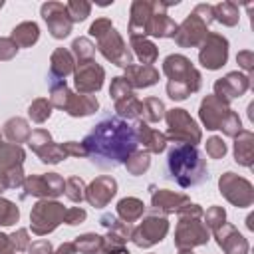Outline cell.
Here are the masks:
<instances>
[{"label": "cell", "instance_id": "52a82bcc", "mask_svg": "<svg viewBox=\"0 0 254 254\" xmlns=\"http://www.w3.org/2000/svg\"><path fill=\"white\" fill-rule=\"evenodd\" d=\"M169 121V137H173L177 143H198L200 141V131L196 123L189 117L185 109H173L167 113Z\"/></svg>", "mask_w": 254, "mask_h": 254}, {"label": "cell", "instance_id": "f35d334b", "mask_svg": "<svg viewBox=\"0 0 254 254\" xmlns=\"http://www.w3.org/2000/svg\"><path fill=\"white\" fill-rule=\"evenodd\" d=\"M206 153H208L210 157H222V155L226 153V145L222 143V139H218V137H212V139H208V145H206Z\"/></svg>", "mask_w": 254, "mask_h": 254}, {"label": "cell", "instance_id": "d6a6232c", "mask_svg": "<svg viewBox=\"0 0 254 254\" xmlns=\"http://www.w3.org/2000/svg\"><path fill=\"white\" fill-rule=\"evenodd\" d=\"M52 109V103H48L46 99H36L32 105H30V117L34 119V121H38V123H42V121H46L48 117H50V111Z\"/></svg>", "mask_w": 254, "mask_h": 254}, {"label": "cell", "instance_id": "d6986e66", "mask_svg": "<svg viewBox=\"0 0 254 254\" xmlns=\"http://www.w3.org/2000/svg\"><path fill=\"white\" fill-rule=\"evenodd\" d=\"M123 79L133 87H147V85H153L159 79V73L151 65H133L131 64L127 67V73H125Z\"/></svg>", "mask_w": 254, "mask_h": 254}, {"label": "cell", "instance_id": "9c48e42d", "mask_svg": "<svg viewBox=\"0 0 254 254\" xmlns=\"http://www.w3.org/2000/svg\"><path fill=\"white\" fill-rule=\"evenodd\" d=\"M198 58L206 69H218L220 65H224V62L228 58V42L218 34H208L202 40Z\"/></svg>", "mask_w": 254, "mask_h": 254}, {"label": "cell", "instance_id": "83f0119b", "mask_svg": "<svg viewBox=\"0 0 254 254\" xmlns=\"http://www.w3.org/2000/svg\"><path fill=\"white\" fill-rule=\"evenodd\" d=\"M103 244H105V240L101 236H97V234H83V236H79L75 240L73 246H75V250H79L83 254H97L103 248Z\"/></svg>", "mask_w": 254, "mask_h": 254}, {"label": "cell", "instance_id": "e575fe53", "mask_svg": "<svg viewBox=\"0 0 254 254\" xmlns=\"http://www.w3.org/2000/svg\"><path fill=\"white\" fill-rule=\"evenodd\" d=\"M65 10H67L71 22H79V20H85L89 16L91 6L87 2H69V4H65Z\"/></svg>", "mask_w": 254, "mask_h": 254}, {"label": "cell", "instance_id": "5bb4252c", "mask_svg": "<svg viewBox=\"0 0 254 254\" xmlns=\"http://www.w3.org/2000/svg\"><path fill=\"white\" fill-rule=\"evenodd\" d=\"M230 113H232V109H228L226 103L214 95L206 97L200 105V119L206 125V129H220Z\"/></svg>", "mask_w": 254, "mask_h": 254}, {"label": "cell", "instance_id": "30bf717a", "mask_svg": "<svg viewBox=\"0 0 254 254\" xmlns=\"http://www.w3.org/2000/svg\"><path fill=\"white\" fill-rule=\"evenodd\" d=\"M99 50L107 60L115 62L117 65H121V67H129L131 65V52L125 48L123 40L115 32V28H111L107 34H103L99 38Z\"/></svg>", "mask_w": 254, "mask_h": 254}, {"label": "cell", "instance_id": "4316f807", "mask_svg": "<svg viewBox=\"0 0 254 254\" xmlns=\"http://www.w3.org/2000/svg\"><path fill=\"white\" fill-rule=\"evenodd\" d=\"M117 212L123 216V220L131 222V220H135L143 214V202L139 198H123L117 204Z\"/></svg>", "mask_w": 254, "mask_h": 254}, {"label": "cell", "instance_id": "f6af8a7d", "mask_svg": "<svg viewBox=\"0 0 254 254\" xmlns=\"http://www.w3.org/2000/svg\"><path fill=\"white\" fill-rule=\"evenodd\" d=\"M250 58H252V54H250V52H242V54H238V62L242 64V67H246V69H250V67H252Z\"/></svg>", "mask_w": 254, "mask_h": 254}, {"label": "cell", "instance_id": "7bdbcfd3", "mask_svg": "<svg viewBox=\"0 0 254 254\" xmlns=\"http://www.w3.org/2000/svg\"><path fill=\"white\" fill-rule=\"evenodd\" d=\"M83 218H85V210H81V208H69V210H65V216H64V220L67 224H79Z\"/></svg>", "mask_w": 254, "mask_h": 254}, {"label": "cell", "instance_id": "ffe728a7", "mask_svg": "<svg viewBox=\"0 0 254 254\" xmlns=\"http://www.w3.org/2000/svg\"><path fill=\"white\" fill-rule=\"evenodd\" d=\"M135 135H137V141L141 139L143 143H145V147L149 149V151H153V153H161L163 149H165V143H167V137L163 135V133H159V131H153V129H149L145 123H137L135 127Z\"/></svg>", "mask_w": 254, "mask_h": 254}, {"label": "cell", "instance_id": "d590c367", "mask_svg": "<svg viewBox=\"0 0 254 254\" xmlns=\"http://www.w3.org/2000/svg\"><path fill=\"white\" fill-rule=\"evenodd\" d=\"M147 167H149V155H147V153H131V155H129V159H127V169H129L133 175L143 173Z\"/></svg>", "mask_w": 254, "mask_h": 254}, {"label": "cell", "instance_id": "ab89813d", "mask_svg": "<svg viewBox=\"0 0 254 254\" xmlns=\"http://www.w3.org/2000/svg\"><path fill=\"white\" fill-rule=\"evenodd\" d=\"M111 28H113V26H111V22H109L107 18H101V20H97V22H93V24H91L89 34H91V36H95V38H101V36H103V34H107Z\"/></svg>", "mask_w": 254, "mask_h": 254}, {"label": "cell", "instance_id": "5b68a950", "mask_svg": "<svg viewBox=\"0 0 254 254\" xmlns=\"http://www.w3.org/2000/svg\"><path fill=\"white\" fill-rule=\"evenodd\" d=\"M52 103L58 107H64L69 115H89L97 109V99L91 95H73L65 81H60L58 85H52Z\"/></svg>", "mask_w": 254, "mask_h": 254}, {"label": "cell", "instance_id": "ba28073f", "mask_svg": "<svg viewBox=\"0 0 254 254\" xmlns=\"http://www.w3.org/2000/svg\"><path fill=\"white\" fill-rule=\"evenodd\" d=\"M167 228H169L167 218H165V216H159V214H155V212H151V214L145 216L143 222L133 230L131 238H133V242H135L137 246L147 248V246H153L155 242H161L163 236L167 234Z\"/></svg>", "mask_w": 254, "mask_h": 254}, {"label": "cell", "instance_id": "f1b7e54d", "mask_svg": "<svg viewBox=\"0 0 254 254\" xmlns=\"http://www.w3.org/2000/svg\"><path fill=\"white\" fill-rule=\"evenodd\" d=\"M131 42H133L135 54L139 56V60L143 62V65H151V64L157 60V48H155L151 42H147L145 38H143V40L135 38V40H131Z\"/></svg>", "mask_w": 254, "mask_h": 254}, {"label": "cell", "instance_id": "8fae6325", "mask_svg": "<svg viewBox=\"0 0 254 254\" xmlns=\"http://www.w3.org/2000/svg\"><path fill=\"white\" fill-rule=\"evenodd\" d=\"M42 16L50 26V32L54 38H65L71 30V20L64 4L60 2H48L42 6Z\"/></svg>", "mask_w": 254, "mask_h": 254}, {"label": "cell", "instance_id": "8d00e7d4", "mask_svg": "<svg viewBox=\"0 0 254 254\" xmlns=\"http://www.w3.org/2000/svg\"><path fill=\"white\" fill-rule=\"evenodd\" d=\"M18 216H20L18 208H16L12 202L0 198V224H4V226L14 224V222L18 220Z\"/></svg>", "mask_w": 254, "mask_h": 254}, {"label": "cell", "instance_id": "2e32d148", "mask_svg": "<svg viewBox=\"0 0 254 254\" xmlns=\"http://www.w3.org/2000/svg\"><path fill=\"white\" fill-rule=\"evenodd\" d=\"M248 87V77L242 75V73H228L224 79H218L214 83V91H216V97L220 101H230L234 99L236 95L244 93Z\"/></svg>", "mask_w": 254, "mask_h": 254}, {"label": "cell", "instance_id": "7c38bea8", "mask_svg": "<svg viewBox=\"0 0 254 254\" xmlns=\"http://www.w3.org/2000/svg\"><path fill=\"white\" fill-rule=\"evenodd\" d=\"M196 216H192L190 220H187L185 216H181V224L177 230V246L179 248H190L196 244H204L208 240V228L200 222L194 220Z\"/></svg>", "mask_w": 254, "mask_h": 254}, {"label": "cell", "instance_id": "7a4b0ae2", "mask_svg": "<svg viewBox=\"0 0 254 254\" xmlns=\"http://www.w3.org/2000/svg\"><path fill=\"white\" fill-rule=\"evenodd\" d=\"M167 167H169V177L175 179L181 187L198 185L208 177L202 155L196 151V147L187 143H179L169 151Z\"/></svg>", "mask_w": 254, "mask_h": 254}, {"label": "cell", "instance_id": "b9f144b4", "mask_svg": "<svg viewBox=\"0 0 254 254\" xmlns=\"http://www.w3.org/2000/svg\"><path fill=\"white\" fill-rule=\"evenodd\" d=\"M8 240H10V244H12L16 250H26L28 244H30V242H28V232H26V230H18V232H14Z\"/></svg>", "mask_w": 254, "mask_h": 254}, {"label": "cell", "instance_id": "3957f363", "mask_svg": "<svg viewBox=\"0 0 254 254\" xmlns=\"http://www.w3.org/2000/svg\"><path fill=\"white\" fill-rule=\"evenodd\" d=\"M163 69L171 77L167 85L171 99H185L190 91H196L200 87V75L185 56H169Z\"/></svg>", "mask_w": 254, "mask_h": 254}, {"label": "cell", "instance_id": "74e56055", "mask_svg": "<svg viewBox=\"0 0 254 254\" xmlns=\"http://www.w3.org/2000/svg\"><path fill=\"white\" fill-rule=\"evenodd\" d=\"M204 220H206V224H208L210 228H218V224L224 222V210L218 208V206H214V208H210V210L204 214Z\"/></svg>", "mask_w": 254, "mask_h": 254}, {"label": "cell", "instance_id": "bcb514c9", "mask_svg": "<svg viewBox=\"0 0 254 254\" xmlns=\"http://www.w3.org/2000/svg\"><path fill=\"white\" fill-rule=\"evenodd\" d=\"M56 254H75V246L73 244H64V246H60V250Z\"/></svg>", "mask_w": 254, "mask_h": 254}, {"label": "cell", "instance_id": "6da1fadb", "mask_svg": "<svg viewBox=\"0 0 254 254\" xmlns=\"http://www.w3.org/2000/svg\"><path fill=\"white\" fill-rule=\"evenodd\" d=\"M135 129L119 117H105L83 139L85 155L101 169H111L129 159L137 147Z\"/></svg>", "mask_w": 254, "mask_h": 254}, {"label": "cell", "instance_id": "f546056e", "mask_svg": "<svg viewBox=\"0 0 254 254\" xmlns=\"http://www.w3.org/2000/svg\"><path fill=\"white\" fill-rule=\"evenodd\" d=\"M4 127H6V135L16 143L30 137V129H28V123L24 119H10Z\"/></svg>", "mask_w": 254, "mask_h": 254}, {"label": "cell", "instance_id": "ac0fdd59", "mask_svg": "<svg viewBox=\"0 0 254 254\" xmlns=\"http://www.w3.org/2000/svg\"><path fill=\"white\" fill-rule=\"evenodd\" d=\"M250 183L244 179H238L234 173H226L220 179V192H224V196L232 190L238 192V206H248L252 202V189H248Z\"/></svg>", "mask_w": 254, "mask_h": 254}, {"label": "cell", "instance_id": "ee69618b", "mask_svg": "<svg viewBox=\"0 0 254 254\" xmlns=\"http://www.w3.org/2000/svg\"><path fill=\"white\" fill-rule=\"evenodd\" d=\"M30 252H32V254H50V252H52V246H50V242H46V240H40V242L32 244Z\"/></svg>", "mask_w": 254, "mask_h": 254}, {"label": "cell", "instance_id": "44dd1931", "mask_svg": "<svg viewBox=\"0 0 254 254\" xmlns=\"http://www.w3.org/2000/svg\"><path fill=\"white\" fill-rule=\"evenodd\" d=\"M179 204H189V198L185 194H175L171 190H155L153 189V206L165 212H175L181 206Z\"/></svg>", "mask_w": 254, "mask_h": 254}, {"label": "cell", "instance_id": "484cf974", "mask_svg": "<svg viewBox=\"0 0 254 254\" xmlns=\"http://www.w3.org/2000/svg\"><path fill=\"white\" fill-rule=\"evenodd\" d=\"M212 14L218 22H222L226 26H234L238 22V8L232 2H222V4L212 6Z\"/></svg>", "mask_w": 254, "mask_h": 254}, {"label": "cell", "instance_id": "7dc6e473", "mask_svg": "<svg viewBox=\"0 0 254 254\" xmlns=\"http://www.w3.org/2000/svg\"><path fill=\"white\" fill-rule=\"evenodd\" d=\"M0 8H2V2H0Z\"/></svg>", "mask_w": 254, "mask_h": 254}, {"label": "cell", "instance_id": "8992f818", "mask_svg": "<svg viewBox=\"0 0 254 254\" xmlns=\"http://www.w3.org/2000/svg\"><path fill=\"white\" fill-rule=\"evenodd\" d=\"M65 216V208L60 202H50V200H40L30 218H32V230L36 234H46L52 232Z\"/></svg>", "mask_w": 254, "mask_h": 254}, {"label": "cell", "instance_id": "60d3db41", "mask_svg": "<svg viewBox=\"0 0 254 254\" xmlns=\"http://www.w3.org/2000/svg\"><path fill=\"white\" fill-rule=\"evenodd\" d=\"M18 46L12 42V38H2L0 40V60H10L16 54Z\"/></svg>", "mask_w": 254, "mask_h": 254}, {"label": "cell", "instance_id": "d4e9b609", "mask_svg": "<svg viewBox=\"0 0 254 254\" xmlns=\"http://www.w3.org/2000/svg\"><path fill=\"white\" fill-rule=\"evenodd\" d=\"M71 67H73L71 54H69V52H65L64 48H60V50H56V52H54V56H52V69H50V77H56V75L64 77V75H67V73L71 71Z\"/></svg>", "mask_w": 254, "mask_h": 254}, {"label": "cell", "instance_id": "cb8c5ba5", "mask_svg": "<svg viewBox=\"0 0 254 254\" xmlns=\"http://www.w3.org/2000/svg\"><path fill=\"white\" fill-rule=\"evenodd\" d=\"M38 36H40V32H38V26L34 22H24L12 30V42L16 46H22V48L32 46L38 40Z\"/></svg>", "mask_w": 254, "mask_h": 254}, {"label": "cell", "instance_id": "e0dca14e", "mask_svg": "<svg viewBox=\"0 0 254 254\" xmlns=\"http://www.w3.org/2000/svg\"><path fill=\"white\" fill-rule=\"evenodd\" d=\"M115 190H117V185L111 177H99L89 185L85 196L93 206H105L113 198Z\"/></svg>", "mask_w": 254, "mask_h": 254}, {"label": "cell", "instance_id": "277c9868", "mask_svg": "<svg viewBox=\"0 0 254 254\" xmlns=\"http://www.w3.org/2000/svg\"><path fill=\"white\" fill-rule=\"evenodd\" d=\"M214 20V14H212V6L208 4H198L192 14L175 30V40L177 44L181 46H194L198 42H202L208 34H206V28L208 24Z\"/></svg>", "mask_w": 254, "mask_h": 254}, {"label": "cell", "instance_id": "4dcf8cb0", "mask_svg": "<svg viewBox=\"0 0 254 254\" xmlns=\"http://www.w3.org/2000/svg\"><path fill=\"white\" fill-rule=\"evenodd\" d=\"M163 111H165V107H163V103L159 99H153L151 97V99H145L141 103V115L147 121H159L163 117Z\"/></svg>", "mask_w": 254, "mask_h": 254}, {"label": "cell", "instance_id": "9a60e30c", "mask_svg": "<svg viewBox=\"0 0 254 254\" xmlns=\"http://www.w3.org/2000/svg\"><path fill=\"white\" fill-rule=\"evenodd\" d=\"M103 83V69L93 62H81L75 71V85L85 95L91 91H97Z\"/></svg>", "mask_w": 254, "mask_h": 254}, {"label": "cell", "instance_id": "1f68e13d", "mask_svg": "<svg viewBox=\"0 0 254 254\" xmlns=\"http://www.w3.org/2000/svg\"><path fill=\"white\" fill-rule=\"evenodd\" d=\"M71 48H73L75 56L79 58V64H81V62H91V56H93V52H95V46H93L87 38H79V40H75Z\"/></svg>", "mask_w": 254, "mask_h": 254}, {"label": "cell", "instance_id": "836d02e7", "mask_svg": "<svg viewBox=\"0 0 254 254\" xmlns=\"http://www.w3.org/2000/svg\"><path fill=\"white\" fill-rule=\"evenodd\" d=\"M85 187H83V181L79 179V177H71V179H67V183H65V194H67V198H71V200H83L85 198Z\"/></svg>", "mask_w": 254, "mask_h": 254}, {"label": "cell", "instance_id": "4fadbf2b", "mask_svg": "<svg viewBox=\"0 0 254 254\" xmlns=\"http://www.w3.org/2000/svg\"><path fill=\"white\" fill-rule=\"evenodd\" d=\"M26 194H34V196H58L64 192L65 183L58 177V175H40V177H28L26 179Z\"/></svg>", "mask_w": 254, "mask_h": 254}, {"label": "cell", "instance_id": "7402d4cb", "mask_svg": "<svg viewBox=\"0 0 254 254\" xmlns=\"http://www.w3.org/2000/svg\"><path fill=\"white\" fill-rule=\"evenodd\" d=\"M234 157L240 165L250 167L252 165V133L240 131L234 143Z\"/></svg>", "mask_w": 254, "mask_h": 254}, {"label": "cell", "instance_id": "603a6c76", "mask_svg": "<svg viewBox=\"0 0 254 254\" xmlns=\"http://www.w3.org/2000/svg\"><path fill=\"white\" fill-rule=\"evenodd\" d=\"M230 236H224V234H220L218 230H216V238H218V244L226 250V254H246V250H248V244H246V240L230 226Z\"/></svg>", "mask_w": 254, "mask_h": 254}]
</instances>
